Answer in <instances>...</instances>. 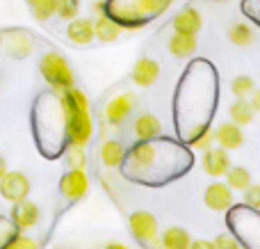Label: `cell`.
Returning <instances> with one entry per match:
<instances>
[{
  "label": "cell",
  "mask_w": 260,
  "mask_h": 249,
  "mask_svg": "<svg viewBox=\"0 0 260 249\" xmlns=\"http://www.w3.org/2000/svg\"><path fill=\"white\" fill-rule=\"evenodd\" d=\"M119 32H121V25H119L114 18L101 14L99 18L94 21V39L103 41V44H110V41L119 39Z\"/></svg>",
  "instance_id": "cell-15"
},
{
  "label": "cell",
  "mask_w": 260,
  "mask_h": 249,
  "mask_svg": "<svg viewBox=\"0 0 260 249\" xmlns=\"http://www.w3.org/2000/svg\"><path fill=\"white\" fill-rule=\"evenodd\" d=\"M67 37L78 46H87L94 39V21L91 18H71L67 25Z\"/></svg>",
  "instance_id": "cell-13"
},
{
  "label": "cell",
  "mask_w": 260,
  "mask_h": 249,
  "mask_svg": "<svg viewBox=\"0 0 260 249\" xmlns=\"http://www.w3.org/2000/svg\"><path fill=\"white\" fill-rule=\"evenodd\" d=\"M3 249H39V245L27 236H14V238H9L7 245Z\"/></svg>",
  "instance_id": "cell-26"
},
{
  "label": "cell",
  "mask_w": 260,
  "mask_h": 249,
  "mask_svg": "<svg viewBox=\"0 0 260 249\" xmlns=\"http://www.w3.org/2000/svg\"><path fill=\"white\" fill-rule=\"evenodd\" d=\"M12 222L18 231H27L32 229L37 222H39V206L32 204V201L23 199V201H16L12 208Z\"/></svg>",
  "instance_id": "cell-7"
},
{
  "label": "cell",
  "mask_w": 260,
  "mask_h": 249,
  "mask_svg": "<svg viewBox=\"0 0 260 249\" xmlns=\"http://www.w3.org/2000/svg\"><path fill=\"white\" fill-rule=\"evenodd\" d=\"M59 108L64 114L67 140L71 146H85L91 137V117L87 96L76 87H69L59 96Z\"/></svg>",
  "instance_id": "cell-1"
},
{
  "label": "cell",
  "mask_w": 260,
  "mask_h": 249,
  "mask_svg": "<svg viewBox=\"0 0 260 249\" xmlns=\"http://www.w3.org/2000/svg\"><path fill=\"white\" fill-rule=\"evenodd\" d=\"M133 108H135L133 94H119L108 103V108H105V117H108V121L112 123V126H119V123H123L130 117Z\"/></svg>",
  "instance_id": "cell-8"
},
{
  "label": "cell",
  "mask_w": 260,
  "mask_h": 249,
  "mask_svg": "<svg viewBox=\"0 0 260 249\" xmlns=\"http://www.w3.org/2000/svg\"><path fill=\"white\" fill-rule=\"evenodd\" d=\"M201 163H203L206 174H210V176H224L231 167V158H229V153H226V149H221V146H217V149H212V146L206 149Z\"/></svg>",
  "instance_id": "cell-10"
},
{
  "label": "cell",
  "mask_w": 260,
  "mask_h": 249,
  "mask_svg": "<svg viewBox=\"0 0 260 249\" xmlns=\"http://www.w3.org/2000/svg\"><path fill=\"white\" fill-rule=\"evenodd\" d=\"M5 172H7V163H5V158L0 155V178L5 176Z\"/></svg>",
  "instance_id": "cell-32"
},
{
  "label": "cell",
  "mask_w": 260,
  "mask_h": 249,
  "mask_svg": "<svg viewBox=\"0 0 260 249\" xmlns=\"http://www.w3.org/2000/svg\"><path fill=\"white\" fill-rule=\"evenodd\" d=\"M249 183H251V174H249V169L229 167V172H226V185H229L231 190H244Z\"/></svg>",
  "instance_id": "cell-20"
},
{
  "label": "cell",
  "mask_w": 260,
  "mask_h": 249,
  "mask_svg": "<svg viewBox=\"0 0 260 249\" xmlns=\"http://www.w3.org/2000/svg\"><path fill=\"white\" fill-rule=\"evenodd\" d=\"M212 142H215V137H212V131L208 126L199 128V131L192 133V137H189V144H192V149H199V151L210 149Z\"/></svg>",
  "instance_id": "cell-23"
},
{
  "label": "cell",
  "mask_w": 260,
  "mask_h": 249,
  "mask_svg": "<svg viewBox=\"0 0 260 249\" xmlns=\"http://www.w3.org/2000/svg\"><path fill=\"white\" fill-rule=\"evenodd\" d=\"M231 249H242V247H240V245H235V247H231Z\"/></svg>",
  "instance_id": "cell-34"
},
{
  "label": "cell",
  "mask_w": 260,
  "mask_h": 249,
  "mask_svg": "<svg viewBox=\"0 0 260 249\" xmlns=\"http://www.w3.org/2000/svg\"><path fill=\"white\" fill-rule=\"evenodd\" d=\"M189 242H192V236L183 227H169L160 236L162 249H189Z\"/></svg>",
  "instance_id": "cell-16"
},
{
  "label": "cell",
  "mask_w": 260,
  "mask_h": 249,
  "mask_svg": "<svg viewBox=\"0 0 260 249\" xmlns=\"http://www.w3.org/2000/svg\"><path fill=\"white\" fill-rule=\"evenodd\" d=\"M244 204H247L249 208H260V185H251V183H249V185L244 188Z\"/></svg>",
  "instance_id": "cell-27"
},
{
  "label": "cell",
  "mask_w": 260,
  "mask_h": 249,
  "mask_svg": "<svg viewBox=\"0 0 260 249\" xmlns=\"http://www.w3.org/2000/svg\"><path fill=\"white\" fill-rule=\"evenodd\" d=\"M201 25H203V18L194 7L180 9L174 16V30L180 32V35H197L201 30Z\"/></svg>",
  "instance_id": "cell-12"
},
{
  "label": "cell",
  "mask_w": 260,
  "mask_h": 249,
  "mask_svg": "<svg viewBox=\"0 0 260 249\" xmlns=\"http://www.w3.org/2000/svg\"><path fill=\"white\" fill-rule=\"evenodd\" d=\"M189 249H215V242L212 240H192L189 242Z\"/></svg>",
  "instance_id": "cell-30"
},
{
  "label": "cell",
  "mask_w": 260,
  "mask_h": 249,
  "mask_svg": "<svg viewBox=\"0 0 260 249\" xmlns=\"http://www.w3.org/2000/svg\"><path fill=\"white\" fill-rule=\"evenodd\" d=\"M39 71H41V76H44V80L48 82L55 91H64V89H69V87H73V82H76V76H73L67 57L55 53V50L46 53L44 57L39 59Z\"/></svg>",
  "instance_id": "cell-2"
},
{
  "label": "cell",
  "mask_w": 260,
  "mask_h": 249,
  "mask_svg": "<svg viewBox=\"0 0 260 249\" xmlns=\"http://www.w3.org/2000/svg\"><path fill=\"white\" fill-rule=\"evenodd\" d=\"M169 50L176 57H189L197 50V35H180V32H176L169 41Z\"/></svg>",
  "instance_id": "cell-17"
},
{
  "label": "cell",
  "mask_w": 260,
  "mask_h": 249,
  "mask_svg": "<svg viewBox=\"0 0 260 249\" xmlns=\"http://www.w3.org/2000/svg\"><path fill=\"white\" fill-rule=\"evenodd\" d=\"M212 242H215V249H231V247L238 245V242H235V238L231 236V233H221V236H217Z\"/></svg>",
  "instance_id": "cell-29"
},
{
  "label": "cell",
  "mask_w": 260,
  "mask_h": 249,
  "mask_svg": "<svg viewBox=\"0 0 260 249\" xmlns=\"http://www.w3.org/2000/svg\"><path fill=\"white\" fill-rule=\"evenodd\" d=\"M130 233H133L139 242H144L146 247L160 245V238H157V220L153 217L148 210H135V213L130 215Z\"/></svg>",
  "instance_id": "cell-3"
},
{
  "label": "cell",
  "mask_w": 260,
  "mask_h": 249,
  "mask_svg": "<svg viewBox=\"0 0 260 249\" xmlns=\"http://www.w3.org/2000/svg\"><path fill=\"white\" fill-rule=\"evenodd\" d=\"M87 190H89V178H87L82 167H71V172H67L59 181V192L69 201L82 199L87 195Z\"/></svg>",
  "instance_id": "cell-5"
},
{
  "label": "cell",
  "mask_w": 260,
  "mask_h": 249,
  "mask_svg": "<svg viewBox=\"0 0 260 249\" xmlns=\"http://www.w3.org/2000/svg\"><path fill=\"white\" fill-rule=\"evenodd\" d=\"M135 135L139 140H155V137L162 135V123L155 114L151 112H144L142 117H137L135 121Z\"/></svg>",
  "instance_id": "cell-14"
},
{
  "label": "cell",
  "mask_w": 260,
  "mask_h": 249,
  "mask_svg": "<svg viewBox=\"0 0 260 249\" xmlns=\"http://www.w3.org/2000/svg\"><path fill=\"white\" fill-rule=\"evenodd\" d=\"M78 9H80V3L78 0H55V14L64 21H71V18L78 16Z\"/></svg>",
  "instance_id": "cell-25"
},
{
  "label": "cell",
  "mask_w": 260,
  "mask_h": 249,
  "mask_svg": "<svg viewBox=\"0 0 260 249\" xmlns=\"http://www.w3.org/2000/svg\"><path fill=\"white\" fill-rule=\"evenodd\" d=\"M123 155H126L123 144L117 140H108L103 144V149H101V160H103L105 167H119L123 163Z\"/></svg>",
  "instance_id": "cell-18"
},
{
  "label": "cell",
  "mask_w": 260,
  "mask_h": 249,
  "mask_svg": "<svg viewBox=\"0 0 260 249\" xmlns=\"http://www.w3.org/2000/svg\"><path fill=\"white\" fill-rule=\"evenodd\" d=\"M67 160H69L71 167H85V153H82V146H71Z\"/></svg>",
  "instance_id": "cell-28"
},
{
  "label": "cell",
  "mask_w": 260,
  "mask_h": 249,
  "mask_svg": "<svg viewBox=\"0 0 260 249\" xmlns=\"http://www.w3.org/2000/svg\"><path fill=\"white\" fill-rule=\"evenodd\" d=\"M0 195L9 204L27 199V195H30V181H27V176L21 172H9L7 169L5 176L0 178Z\"/></svg>",
  "instance_id": "cell-4"
},
{
  "label": "cell",
  "mask_w": 260,
  "mask_h": 249,
  "mask_svg": "<svg viewBox=\"0 0 260 249\" xmlns=\"http://www.w3.org/2000/svg\"><path fill=\"white\" fill-rule=\"evenodd\" d=\"M27 7L37 21H48L55 14V0H27Z\"/></svg>",
  "instance_id": "cell-21"
},
{
  "label": "cell",
  "mask_w": 260,
  "mask_h": 249,
  "mask_svg": "<svg viewBox=\"0 0 260 249\" xmlns=\"http://www.w3.org/2000/svg\"><path fill=\"white\" fill-rule=\"evenodd\" d=\"M251 108H253V112H260V89L251 91Z\"/></svg>",
  "instance_id": "cell-31"
},
{
  "label": "cell",
  "mask_w": 260,
  "mask_h": 249,
  "mask_svg": "<svg viewBox=\"0 0 260 249\" xmlns=\"http://www.w3.org/2000/svg\"><path fill=\"white\" fill-rule=\"evenodd\" d=\"M229 39L233 41L235 46H247L253 41V30L251 25H247V23H235L233 27L229 30Z\"/></svg>",
  "instance_id": "cell-22"
},
{
  "label": "cell",
  "mask_w": 260,
  "mask_h": 249,
  "mask_svg": "<svg viewBox=\"0 0 260 249\" xmlns=\"http://www.w3.org/2000/svg\"><path fill=\"white\" fill-rule=\"evenodd\" d=\"M105 249H128L126 245H117V242H112V245H108Z\"/></svg>",
  "instance_id": "cell-33"
},
{
  "label": "cell",
  "mask_w": 260,
  "mask_h": 249,
  "mask_svg": "<svg viewBox=\"0 0 260 249\" xmlns=\"http://www.w3.org/2000/svg\"><path fill=\"white\" fill-rule=\"evenodd\" d=\"M212 137H215L217 144H219L221 149H226V151L238 149V146H242V142H244L242 128H240L238 123H233V121L219 123V126H217V131L212 133Z\"/></svg>",
  "instance_id": "cell-9"
},
{
  "label": "cell",
  "mask_w": 260,
  "mask_h": 249,
  "mask_svg": "<svg viewBox=\"0 0 260 249\" xmlns=\"http://www.w3.org/2000/svg\"><path fill=\"white\" fill-rule=\"evenodd\" d=\"M203 201L210 210H229L233 206V190L226 183H210L203 192Z\"/></svg>",
  "instance_id": "cell-6"
},
{
  "label": "cell",
  "mask_w": 260,
  "mask_h": 249,
  "mask_svg": "<svg viewBox=\"0 0 260 249\" xmlns=\"http://www.w3.org/2000/svg\"><path fill=\"white\" fill-rule=\"evenodd\" d=\"M253 108L251 103H247L244 99H238L233 105H231V121L238 123V126H247V123L253 121Z\"/></svg>",
  "instance_id": "cell-19"
},
{
  "label": "cell",
  "mask_w": 260,
  "mask_h": 249,
  "mask_svg": "<svg viewBox=\"0 0 260 249\" xmlns=\"http://www.w3.org/2000/svg\"><path fill=\"white\" fill-rule=\"evenodd\" d=\"M253 89H256V87H253V78H249V76H238V78H233V82H231V91H233L238 99L251 96Z\"/></svg>",
  "instance_id": "cell-24"
},
{
  "label": "cell",
  "mask_w": 260,
  "mask_h": 249,
  "mask_svg": "<svg viewBox=\"0 0 260 249\" xmlns=\"http://www.w3.org/2000/svg\"><path fill=\"white\" fill-rule=\"evenodd\" d=\"M160 78V64L153 57H142L133 67V82L139 87H151Z\"/></svg>",
  "instance_id": "cell-11"
},
{
  "label": "cell",
  "mask_w": 260,
  "mask_h": 249,
  "mask_svg": "<svg viewBox=\"0 0 260 249\" xmlns=\"http://www.w3.org/2000/svg\"><path fill=\"white\" fill-rule=\"evenodd\" d=\"M0 46H3V37H0Z\"/></svg>",
  "instance_id": "cell-35"
}]
</instances>
